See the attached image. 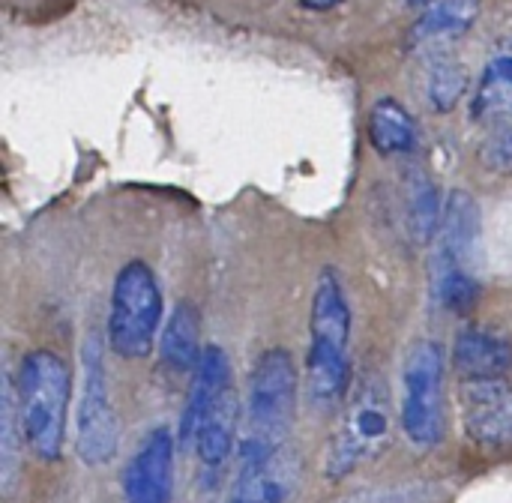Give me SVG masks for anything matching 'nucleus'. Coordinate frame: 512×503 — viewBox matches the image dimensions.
<instances>
[{
    "label": "nucleus",
    "instance_id": "nucleus-2",
    "mask_svg": "<svg viewBox=\"0 0 512 503\" xmlns=\"http://www.w3.org/2000/svg\"><path fill=\"white\" fill-rule=\"evenodd\" d=\"M69 369L54 351H30L21 360L15 396L21 441L39 462H57L66 444Z\"/></svg>",
    "mask_w": 512,
    "mask_h": 503
},
{
    "label": "nucleus",
    "instance_id": "nucleus-19",
    "mask_svg": "<svg viewBox=\"0 0 512 503\" xmlns=\"http://www.w3.org/2000/svg\"><path fill=\"white\" fill-rule=\"evenodd\" d=\"M471 84V72L465 63L453 60V57H438L429 69V81H426V99L432 111H453L459 105V99L465 96Z\"/></svg>",
    "mask_w": 512,
    "mask_h": 503
},
{
    "label": "nucleus",
    "instance_id": "nucleus-8",
    "mask_svg": "<svg viewBox=\"0 0 512 503\" xmlns=\"http://www.w3.org/2000/svg\"><path fill=\"white\" fill-rule=\"evenodd\" d=\"M300 480V465L294 453H258L237 450V477L228 503H291Z\"/></svg>",
    "mask_w": 512,
    "mask_h": 503
},
{
    "label": "nucleus",
    "instance_id": "nucleus-5",
    "mask_svg": "<svg viewBox=\"0 0 512 503\" xmlns=\"http://www.w3.org/2000/svg\"><path fill=\"white\" fill-rule=\"evenodd\" d=\"M390 438V396L387 384L378 375H366L342 414L339 429L333 432L324 453V477L339 483L375 456Z\"/></svg>",
    "mask_w": 512,
    "mask_h": 503
},
{
    "label": "nucleus",
    "instance_id": "nucleus-21",
    "mask_svg": "<svg viewBox=\"0 0 512 503\" xmlns=\"http://www.w3.org/2000/svg\"><path fill=\"white\" fill-rule=\"evenodd\" d=\"M18 420V396H15V384L6 378L3 384V456H0V480H3V489L9 492L12 489V480H15V468H18V459H15V429L21 432V423Z\"/></svg>",
    "mask_w": 512,
    "mask_h": 503
},
{
    "label": "nucleus",
    "instance_id": "nucleus-7",
    "mask_svg": "<svg viewBox=\"0 0 512 503\" xmlns=\"http://www.w3.org/2000/svg\"><path fill=\"white\" fill-rule=\"evenodd\" d=\"M81 393L75 411V453L84 465L99 468L117 456L120 423L108 396V378L102 366V342L90 336L81 357Z\"/></svg>",
    "mask_w": 512,
    "mask_h": 503
},
{
    "label": "nucleus",
    "instance_id": "nucleus-11",
    "mask_svg": "<svg viewBox=\"0 0 512 503\" xmlns=\"http://www.w3.org/2000/svg\"><path fill=\"white\" fill-rule=\"evenodd\" d=\"M237 426H240V399L234 384H228L201 414L192 438L186 441V447H195V456L204 471H219L231 459V450L237 447Z\"/></svg>",
    "mask_w": 512,
    "mask_h": 503
},
{
    "label": "nucleus",
    "instance_id": "nucleus-14",
    "mask_svg": "<svg viewBox=\"0 0 512 503\" xmlns=\"http://www.w3.org/2000/svg\"><path fill=\"white\" fill-rule=\"evenodd\" d=\"M474 120H507L512 117V39L504 42L483 66L480 84L471 99Z\"/></svg>",
    "mask_w": 512,
    "mask_h": 503
},
{
    "label": "nucleus",
    "instance_id": "nucleus-17",
    "mask_svg": "<svg viewBox=\"0 0 512 503\" xmlns=\"http://www.w3.org/2000/svg\"><path fill=\"white\" fill-rule=\"evenodd\" d=\"M201 330H198V315L189 303H177L171 309V318L159 336V354L162 363L171 372H195L198 360L204 354L201 348Z\"/></svg>",
    "mask_w": 512,
    "mask_h": 503
},
{
    "label": "nucleus",
    "instance_id": "nucleus-24",
    "mask_svg": "<svg viewBox=\"0 0 512 503\" xmlns=\"http://www.w3.org/2000/svg\"><path fill=\"white\" fill-rule=\"evenodd\" d=\"M405 6H420V9H426L429 3H435V0H402Z\"/></svg>",
    "mask_w": 512,
    "mask_h": 503
},
{
    "label": "nucleus",
    "instance_id": "nucleus-9",
    "mask_svg": "<svg viewBox=\"0 0 512 503\" xmlns=\"http://www.w3.org/2000/svg\"><path fill=\"white\" fill-rule=\"evenodd\" d=\"M462 423L480 444L512 441V384L507 378H468L459 390Z\"/></svg>",
    "mask_w": 512,
    "mask_h": 503
},
{
    "label": "nucleus",
    "instance_id": "nucleus-16",
    "mask_svg": "<svg viewBox=\"0 0 512 503\" xmlns=\"http://www.w3.org/2000/svg\"><path fill=\"white\" fill-rule=\"evenodd\" d=\"M483 0H435L423 9V15L411 27V45H432L444 39H456L474 27L480 18Z\"/></svg>",
    "mask_w": 512,
    "mask_h": 503
},
{
    "label": "nucleus",
    "instance_id": "nucleus-22",
    "mask_svg": "<svg viewBox=\"0 0 512 503\" xmlns=\"http://www.w3.org/2000/svg\"><path fill=\"white\" fill-rule=\"evenodd\" d=\"M480 162L495 174H512V123L498 126L480 147Z\"/></svg>",
    "mask_w": 512,
    "mask_h": 503
},
{
    "label": "nucleus",
    "instance_id": "nucleus-10",
    "mask_svg": "<svg viewBox=\"0 0 512 503\" xmlns=\"http://www.w3.org/2000/svg\"><path fill=\"white\" fill-rule=\"evenodd\" d=\"M174 483V438L168 429H153L135 447L123 471L126 503H171Z\"/></svg>",
    "mask_w": 512,
    "mask_h": 503
},
{
    "label": "nucleus",
    "instance_id": "nucleus-15",
    "mask_svg": "<svg viewBox=\"0 0 512 503\" xmlns=\"http://www.w3.org/2000/svg\"><path fill=\"white\" fill-rule=\"evenodd\" d=\"M420 129L414 114L393 96H384L369 111V141L381 156H402L417 147Z\"/></svg>",
    "mask_w": 512,
    "mask_h": 503
},
{
    "label": "nucleus",
    "instance_id": "nucleus-6",
    "mask_svg": "<svg viewBox=\"0 0 512 503\" xmlns=\"http://www.w3.org/2000/svg\"><path fill=\"white\" fill-rule=\"evenodd\" d=\"M399 423L405 438L414 447H435L444 438L447 426V399H444V351L438 342H417L402 369V405Z\"/></svg>",
    "mask_w": 512,
    "mask_h": 503
},
{
    "label": "nucleus",
    "instance_id": "nucleus-18",
    "mask_svg": "<svg viewBox=\"0 0 512 503\" xmlns=\"http://www.w3.org/2000/svg\"><path fill=\"white\" fill-rule=\"evenodd\" d=\"M444 219V201L438 195L435 180L417 177L408 189V228L417 246H426L438 237Z\"/></svg>",
    "mask_w": 512,
    "mask_h": 503
},
{
    "label": "nucleus",
    "instance_id": "nucleus-3",
    "mask_svg": "<svg viewBox=\"0 0 512 503\" xmlns=\"http://www.w3.org/2000/svg\"><path fill=\"white\" fill-rule=\"evenodd\" d=\"M300 378L285 348L264 351L249 375L246 390V426L237 450L276 453L288 447L297 414Z\"/></svg>",
    "mask_w": 512,
    "mask_h": 503
},
{
    "label": "nucleus",
    "instance_id": "nucleus-1",
    "mask_svg": "<svg viewBox=\"0 0 512 503\" xmlns=\"http://www.w3.org/2000/svg\"><path fill=\"white\" fill-rule=\"evenodd\" d=\"M351 387V306L339 276L321 270L309 315L306 393L318 408H333Z\"/></svg>",
    "mask_w": 512,
    "mask_h": 503
},
{
    "label": "nucleus",
    "instance_id": "nucleus-12",
    "mask_svg": "<svg viewBox=\"0 0 512 503\" xmlns=\"http://www.w3.org/2000/svg\"><path fill=\"white\" fill-rule=\"evenodd\" d=\"M480 237V207L471 192L456 189L444 201V219L438 231V252L435 267H462L468 270L474 246Z\"/></svg>",
    "mask_w": 512,
    "mask_h": 503
},
{
    "label": "nucleus",
    "instance_id": "nucleus-20",
    "mask_svg": "<svg viewBox=\"0 0 512 503\" xmlns=\"http://www.w3.org/2000/svg\"><path fill=\"white\" fill-rule=\"evenodd\" d=\"M432 288L441 309L453 315H468L480 300V285L471 270L462 267H432Z\"/></svg>",
    "mask_w": 512,
    "mask_h": 503
},
{
    "label": "nucleus",
    "instance_id": "nucleus-13",
    "mask_svg": "<svg viewBox=\"0 0 512 503\" xmlns=\"http://www.w3.org/2000/svg\"><path fill=\"white\" fill-rule=\"evenodd\" d=\"M453 363L462 381L468 378H507L512 369V342L492 327H468L459 333Z\"/></svg>",
    "mask_w": 512,
    "mask_h": 503
},
{
    "label": "nucleus",
    "instance_id": "nucleus-4",
    "mask_svg": "<svg viewBox=\"0 0 512 503\" xmlns=\"http://www.w3.org/2000/svg\"><path fill=\"white\" fill-rule=\"evenodd\" d=\"M162 291L144 261H129L111 291L108 309V348L123 360H147L159 342Z\"/></svg>",
    "mask_w": 512,
    "mask_h": 503
},
{
    "label": "nucleus",
    "instance_id": "nucleus-23",
    "mask_svg": "<svg viewBox=\"0 0 512 503\" xmlns=\"http://www.w3.org/2000/svg\"><path fill=\"white\" fill-rule=\"evenodd\" d=\"M297 3L306 6V9H312V12H327V9L339 6L342 0H297Z\"/></svg>",
    "mask_w": 512,
    "mask_h": 503
}]
</instances>
